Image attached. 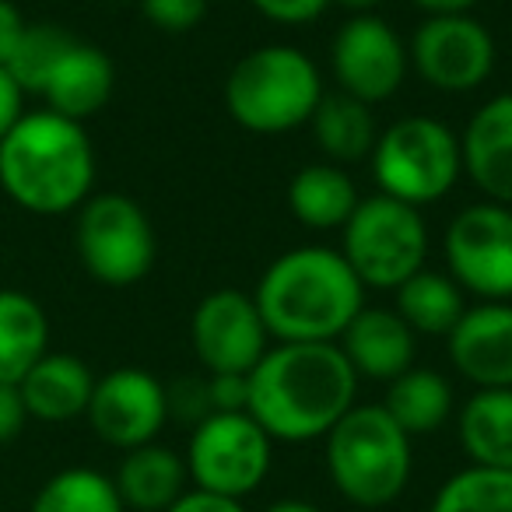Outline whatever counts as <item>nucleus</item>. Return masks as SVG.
Returning <instances> with one entry per match:
<instances>
[{
	"mask_svg": "<svg viewBox=\"0 0 512 512\" xmlns=\"http://www.w3.org/2000/svg\"><path fill=\"white\" fill-rule=\"evenodd\" d=\"M358 186L341 165H306L288 183V207L313 232L344 228L358 207Z\"/></svg>",
	"mask_w": 512,
	"mask_h": 512,
	"instance_id": "5701e85b",
	"label": "nucleus"
},
{
	"mask_svg": "<svg viewBox=\"0 0 512 512\" xmlns=\"http://www.w3.org/2000/svg\"><path fill=\"white\" fill-rule=\"evenodd\" d=\"M460 162L484 200L512 207V92L488 99L467 120Z\"/></svg>",
	"mask_w": 512,
	"mask_h": 512,
	"instance_id": "dca6fc26",
	"label": "nucleus"
},
{
	"mask_svg": "<svg viewBox=\"0 0 512 512\" xmlns=\"http://www.w3.org/2000/svg\"><path fill=\"white\" fill-rule=\"evenodd\" d=\"M358 376L341 344H274L249 372L246 414L274 442H316L355 407Z\"/></svg>",
	"mask_w": 512,
	"mask_h": 512,
	"instance_id": "f257e3e1",
	"label": "nucleus"
},
{
	"mask_svg": "<svg viewBox=\"0 0 512 512\" xmlns=\"http://www.w3.org/2000/svg\"><path fill=\"white\" fill-rule=\"evenodd\" d=\"M271 341L337 344L348 323L365 309V285L341 249H288L264 271L253 292Z\"/></svg>",
	"mask_w": 512,
	"mask_h": 512,
	"instance_id": "f03ea898",
	"label": "nucleus"
},
{
	"mask_svg": "<svg viewBox=\"0 0 512 512\" xmlns=\"http://www.w3.org/2000/svg\"><path fill=\"white\" fill-rule=\"evenodd\" d=\"M29 425V411H25L22 390L11 383H0V446L15 442Z\"/></svg>",
	"mask_w": 512,
	"mask_h": 512,
	"instance_id": "72a5a7b5",
	"label": "nucleus"
},
{
	"mask_svg": "<svg viewBox=\"0 0 512 512\" xmlns=\"http://www.w3.org/2000/svg\"><path fill=\"white\" fill-rule=\"evenodd\" d=\"M29 512H127L113 477L95 467H64L39 484Z\"/></svg>",
	"mask_w": 512,
	"mask_h": 512,
	"instance_id": "bb28decb",
	"label": "nucleus"
},
{
	"mask_svg": "<svg viewBox=\"0 0 512 512\" xmlns=\"http://www.w3.org/2000/svg\"><path fill=\"white\" fill-rule=\"evenodd\" d=\"M264 512H323V509L313 502H306V498H278V502H271Z\"/></svg>",
	"mask_w": 512,
	"mask_h": 512,
	"instance_id": "58836bf2",
	"label": "nucleus"
},
{
	"mask_svg": "<svg viewBox=\"0 0 512 512\" xmlns=\"http://www.w3.org/2000/svg\"><path fill=\"white\" fill-rule=\"evenodd\" d=\"M165 400H169V418L183 421V425H200L211 411V390H207V376H183L172 386H165Z\"/></svg>",
	"mask_w": 512,
	"mask_h": 512,
	"instance_id": "c756f323",
	"label": "nucleus"
},
{
	"mask_svg": "<svg viewBox=\"0 0 512 512\" xmlns=\"http://www.w3.org/2000/svg\"><path fill=\"white\" fill-rule=\"evenodd\" d=\"M190 341L207 376H249L271 348V334L253 295L218 288L193 309Z\"/></svg>",
	"mask_w": 512,
	"mask_h": 512,
	"instance_id": "f8f14e48",
	"label": "nucleus"
},
{
	"mask_svg": "<svg viewBox=\"0 0 512 512\" xmlns=\"http://www.w3.org/2000/svg\"><path fill=\"white\" fill-rule=\"evenodd\" d=\"M85 418L92 432L120 453L158 442L169 421L165 383L134 365L106 372L102 379H95Z\"/></svg>",
	"mask_w": 512,
	"mask_h": 512,
	"instance_id": "4468645a",
	"label": "nucleus"
},
{
	"mask_svg": "<svg viewBox=\"0 0 512 512\" xmlns=\"http://www.w3.org/2000/svg\"><path fill=\"white\" fill-rule=\"evenodd\" d=\"M449 278L481 302H512V207L481 200L456 214L442 235Z\"/></svg>",
	"mask_w": 512,
	"mask_h": 512,
	"instance_id": "9d476101",
	"label": "nucleus"
},
{
	"mask_svg": "<svg viewBox=\"0 0 512 512\" xmlns=\"http://www.w3.org/2000/svg\"><path fill=\"white\" fill-rule=\"evenodd\" d=\"M341 253L365 288L397 292L428 260V228L418 207L376 193L358 200L341 228Z\"/></svg>",
	"mask_w": 512,
	"mask_h": 512,
	"instance_id": "0eeeda50",
	"label": "nucleus"
},
{
	"mask_svg": "<svg viewBox=\"0 0 512 512\" xmlns=\"http://www.w3.org/2000/svg\"><path fill=\"white\" fill-rule=\"evenodd\" d=\"M25 25L29 22L22 18V11H18L11 0H0V67H8V60H11V53H15L18 39H22Z\"/></svg>",
	"mask_w": 512,
	"mask_h": 512,
	"instance_id": "e433bc0d",
	"label": "nucleus"
},
{
	"mask_svg": "<svg viewBox=\"0 0 512 512\" xmlns=\"http://www.w3.org/2000/svg\"><path fill=\"white\" fill-rule=\"evenodd\" d=\"M50 351V320L32 295L0 288V383L18 386Z\"/></svg>",
	"mask_w": 512,
	"mask_h": 512,
	"instance_id": "4be33fe9",
	"label": "nucleus"
},
{
	"mask_svg": "<svg viewBox=\"0 0 512 512\" xmlns=\"http://www.w3.org/2000/svg\"><path fill=\"white\" fill-rule=\"evenodd\" d=\"M313 137L320 144V151L337 165L358 162V158L372 155V144H376L379 130H376V116L372 106L351 99V95L337 92V95H323L320 106H316L313 120Z\"/></svg>",
	"mask_w": 512,
	"mask_h": 512,
	"instance_id": "a878e982",
	"label": "nucleus"
},
{
	"mask_svg": "<svg viewBox=\"0 0 512 512\" xmlns=\"http://www.w3.org/2000/svg\"><path fill=\"white\" fill-rule=\"evenodd\" d=\"M264 18L278 25H309L334 4V0H249Z\"/></svg>",
	"mask_w": 512,
	"mask_h": 512,
	"instance_id": "2f4dec72",
	"label": "nucleus"
},
{
	"mask_svg": "<svg viewBox=\"0 0 512 512\" xmlns=\"http://www.w3.org/2000/svg\"><path fill=\"white\" fill-rule=\"evenodd\" d=\"M425 85L446 95L477 92L495 71V39L474 15H428L407 46Z\"/></svg>",
	"mask_w": 512,
	"mask_h": 512,
	"instance_id": "9b49d317",
	"label": "nucleus"
},
{
	"mask_svg": "<svg viewBox=\"0 0 512 512\" xmlns=\"http://www.w3.org/2000/svg\"><path fill=\"white\" fill-rule=\"evenodd\" d=\"M460 172V137L435 116H404L372 144V179L379 193L418 211L453 193Z\"/></svg>",
	"mask_w": 512,
	"mask_h": 512,
	"instance_id": "423d86ee",
	"label": "nucleus"
},
{
	"mask_svg": "<svg viewBox=\"0 0 512 512\" xmlns=\"http://www.w3.org/2000/svg\"><path fill=\"white\" fill-rule=\"evenodd\" d=\"M95 186V148L85 123L53 109L22 113L0 137V193L32 214L78 211Z\"/></svg>",
	"mask_w": 512,
	"mask_h": 512,
	"instance_id": "7ed1b4c3",
	"label": "nucleus"
},
{
	"mask_svg": "<svg viewBox=\"0 0 512 512\" xmlns=\"http://www.w3.org/2000/svg\"><path fill=\"white\" fill-rule=\"evenodd\" d=\"M453 369L477 390H512V302L467 306L446 334Z\"/></svg>",
	"mask_w": 512,
	"mask_h": 512,
	"instance_id": "2eb2a0df",
	"label": "nucleus"
},
{
	"mask_svg": "<svg viewBox=\"0 0 512 512\" xmlns=\"http://www.w3.org/2000/svg\"><path fill=\"white\" fill-rule=\"evenodd\" d=\"M320 99V67L299 46L285 43L249 50L225 81L228 116L253 134H288L302 127L313 120Z\"/></svg>",
	"mask_w": 512,
	"mask_h": 512,
	"instance_id": "39448f33",
	"label": "nucleus"
},
{
	"mask_svg": "<svg viewBox=\"0 0 512 512\" xmlns=\"http://www.w3.org/2000/svg\"><path fill=\"white\" fill-rule=\"evenodd\" d=\"M113 88L116 67L106 57V50L74 39L71 50L60 57V64L53 67L39 95L46 99V109L67 116V120L85 123L88 116L106 109V102L113 99Z\"/></svg>",
	"mask_w": 512,
	"mask_h": 512,
	"instance_id": "a211bd4d",
	"label": "nucleus"
},
{
	"mask_svg": "<svg viewBox=\"0 0 512 512\" xmlns=\"http://www.w3.org/2000/svg\"><path fill=\"white\" fill-rule=\"evenodd\" d=\"M74 39L78 36H71V32L53 22L25 25L22 39H18L15 53H11V60H8V71H11V78L18 81V88H22V92H36V95L43 92L46 78H50L53 67L60 64V57L71 50Z\"/></svg>",
	"mask_w": 512,
	"mask_h": 512,
	"instance_id": "c85d7f7f",
	"label": "nucleus"
},
{
	"mask_svg": "<svg viewBox=\"0 0 512 512\" xmlns=\"http://www.w3.org/2000/svg\"><path fill=\"white\" fill-rule=\"evenodd\" d=\"M25 92L18 88V81L11 78L8 67H0V137L8 134L25 113Z\"/></svg>",
	"mask_w": 512,
	"mask_h": 512,
	"instance_id": "c9c22d12",
	"label": "nucleus"
},
{
	"mask_svg": "<svg viewBox=\"0 0 512 512\" xmlns=\"http://www.w3.org/2000/svg\"><path fill=\"white\" fill-rule=\"evenodd\" d=\"M183 460L193 488L242 502L271 474L274 439L246 411L207 414L193 425Z\"/></svg>",
	"mask_w": 512,
	"mask_h": 512,
	"instance_id": "1a4fd4ad",
	"label": "nucleus"
},
{
	"mask_svg": "<svg viewBox=\"0 0 512 512\" xmlns=\"http://www.w3.org/2000/svg\"><path fill=\"white\" fill-rule=\"evenodd\" d=\"M165 512H246V505H242L239 498H225V495H214V491H200V488H186Z\"/></svg>",
	"mask_w": 512,
	"mask_h": 512,
	"instance_id": "f704fd0d",
	"label": "nucleus"
},
{
	"mask_svg": "<svg viewBox=\"0 0 512 512\" xmlns=\"http://www.w3.org/2000/svg\"><path fill=\"white\" fill-rule=\"evenodd\" d=\"M393 295H397L393 309H397L400 320L414 334H425V337H446L460 323V316L467 313L463 288L449 274L432 271V267H421Z\"/></svg>",
	"mask_w": 512,
	"mask_h": 512,
	"instance_id": "393cba45",
	"label": "nucleus"
},
{
	"mask_svg": "<svg viewBox=\"0 0 512 512\" xmlns=\"http://www.w3.org/2000/svg\"><path fill=\"white\" fill-rule=\"evenodd\" d=\"M78 260L99 285L130 288L155 267L158 242L144 207L127 193H92L74 225Z\"/></svg>",
	"mask_w": 512,
	"mask_h": 512,
	"instance_id": "6e6552de",
	"label": "nucleus"
},
{
	"mask_svg": "<svg viewBox=\"0 0 512 512\" xmlns=\"http://www.w3.org/2000/svg\"><path fill=\"white\" fill-rule=\"evenodd\" d=\"M141 15L162 32H193L207 15V0H141Z\"/></svg>",
	"mask_w": 512,
	"mask_h": 512,
	"instance_id": "7c9ffc66",
	"label": "nucleus"
},
{
	"mask_svg": "<svg viewBox=\"0 0 512 512\" xmlns=\"http://www.w3.org/2000/svg\"><path fill=\"white\" fill-rule=\"evenodd\" d=\"M341 351L351 362L358 379L393 383L414 365L418 334L397 316V309H369L365 306L348 330L341 334Z\"/></svg>",
	"mask_w": 512,
	"mask_h": 512,
	"instance_id": "f3484780",
	"label": "nucleus"
},
{
	"mask_svg": "<svg viewBox=\"0 0 512 512\" xmlns=\"http://www.w3.org/2000/svg\"><path fill=\"white\" fill-rule=\"evenodd\" d=\"M425 15H470L481 0H414Z\"/></svg>",
	"mask_w": 512,
	"mask_h": 512,
	"instance_id": "4c0bfd02",
	"label": "nucleus"
},
{
	"mask_svg": "<svg viewBox=\"0 0 512 512\" xmlns=\"http://www.w3.org/2000/svg\"><path fill=\"white\" fill-rule=\"evenodd\" d=\"M334 4L355 11V15H376V8L379 4H386V0H334Z\"/></svg>",
	"mask_w": 512,
	"mask_h": 512,
	"instance_id": "ea45409f",
	"label": "nucleus"
},
{
	"mask_svg": "<svg viewBox=\"0 0 512 512\" xmlns=\"http://www.w3.org/2000/svg\"><path fill=\"white\" fill-rule=\"evenodd\" d=\"M214 414H235L249 407V376H207Z\"/></svg>",
	"mask_w": 512,
	"mask_h": 512,
	"instance_id": "473e14b6",
	"label": "nucleus"
},
{
	"mask_svg": "<svg viewBox=\"0 0 512 512\" xmlns=\"http://www.w3.org/2000/svg\"><path fill=\"white\" fill-rule=\"evenodd\" d=\"M127 512H165L190 484L186 460L162 442L127 449L113 474Z\"/></svg>",
	"mask_w": 512,
	"mask_h": 512,
	"instance_id": "aec40b11",
	"label": "nucleus"
},
{
	"mask_svg": "<svg viewBox=\"0 0 512 512\" xmlns=\"http://www.w3.org/2000/svg\"><path fill=\"white\" fill-rule=\"evenodd\" d=\"M330 484L355 509H386L411 484V435L383 404H355L323 439Z\"/></svg>",
	"mask_w": 512,
	"mask_h": 512,
	"instance_id": "20e7f679",
	"label": "nucleus"
},
{
	"mask_svg": "<svg viewBox=\"0 0 512 512\" xmlns=\"http://www.w3.org/2000/svg\"><path fill=\"white\" fill-rule=\"evenodd\" d=\"M29 418L43 425H67L74 418H85L88 400L95 390V376L78 355L67 351H46L18 383Z\"/></svg>",
	"mask_w": 512,
	"mask_h": 512,
	"instance_id": "6ab92c4d",
	"label": "nucleus"
},
{
	"mask_svg": "<svg viewBox=\"0 0 512 512\" xmlns=\"http://www.w3.org/2000/svg\"><path fill=\"white\" fill-rule=\"evenodd\" d=\"M330 71L344 95L376 106L400 92L411 71V57L390 22L379 15H355L337 29L330 46Z\"/></svg>",
	"mask_w": 512,
	"mask_h": 512,
	"instance_id": "ddd939ff",
	"label": "nucleus"
},
{
	"mask_svg": "<svg viewBox=\"0 0 512 512\" xmlns=\"http://www.w3.org/2000/svg\"><path fill=\"white\" fill-rule=\"evenodd\" d=\"M453 383L435 369H411L404 376H397L393 383H386V400L383 411L404 428L407 435H432L453 418Z\"/></svg>",
	"mask_w": 512,
	"mask_h": 512,
	"instance_id": "b1692460",
	"label": "nucleus"
},
{
	"mask_svg": "<svg viewBox=\"0 0 512 512\" xmlns=\"http://www.w3.org/2000/svg\"><path fill=\"white\" fill-rule=\"evenodd\" d=\"M428 512H512V470H456L439 484Z\"/></svg>",
	"mask_w": 512,
	"mask_h": 512,
	"instance_id": "cd10ccee",
	"label": "nucleus"
},
{
	"mask_svg": "<svg viewBox=\"0 0 512 512\" xmlns=\"http://www.w3.org/2000/svg\"><path fill=\"white\" fill-rule=\"evenodd\" d=\"M456 439L470 467L512 470V390H477L456 418Z\"/></svg>",
	"mask_w": 512,
	"mask_h": 512,
	"instance_id": "412c9836",
	"label": "nucleus"
}]
</instances>
